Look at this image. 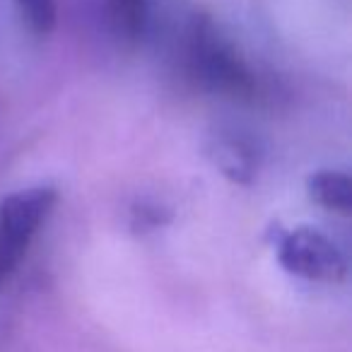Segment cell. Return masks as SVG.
Wrapping results in <instances>:
<instances>
[{
    "mask_svg": "<svg viewBox=\"0 0 352 352\" xmlns=\"http://www.w3.org/2000/svg\"><path fill=\"white\" fill-rule=\"evenodd\" d=\"M109 12L118 34L126 41H138L145 34L150 0H109Z\"/></svg>",
    "mask_w": 352,
    "mask_h": 352,
    "instance_id": "8992f818",
    "label": "cell"
},
{
    "mask_svg": "<svg viewBox=\"0 0 352 352\" xmlns=\"http://www.w3.org/2000/svg\"><path fill=\"white\" fill-rule=\"evenodd\" d=\"M15 6L34 34L46 36L58 25V0H15Z\"/></svg>",
    "mask_w": 352,
    "mask_h": 352,
    "instance_id": "52a82bcc",
    "label": "cell"
},
{
    "mask_svg": "<svg viewBox=\"0 0 352 352\" xmlns=\"http://www.w3.org/2000/svg\"><path fill=\"white\" fill-rule=\"evenodd\" d=\"M206 155L215 164V169L225 176L227 182L236 186H249L258 176L261 169V152L249 138L236 133H220L210 138L206 147Z\"/></svg>",
    "mask_w": 352,
    "mask_h": 352,
    "instance_id": "277c9868",
    "label": "cell"
},
{
    "mask_svg": "<svg viewBox=\"0 0 352 352\" xmlns=\"http://www.w3.org/2000/svg\"><path fill=\"white\" fill-rule=\"evenodd\" d=\"M56 203L58 191L51 184L20 188L0 201V283L20 268Z\"/></svg>",
    "mask_w": 352,
    "mask_h": 352,
    "instance_id": "7a4b0ae2",
    "label": "cell"
},
{
    "mask_svg": "<svg viewBox=\"0 0 352 352\" xmlns=\"http://www.w3.org/2000/svg\"><path fill=\"white\" fill-rule=\"evenodd\" d=\"M171 217V210L157 201H140L133 206L131 210V225L133 230H157V227L166 225Z\"/></svg>",
    "mask_w": 352,
    "mask_h": 352,
    "instance_id": "ba28073f",
    "label": "cell"
},
{
    "mask_svg": "<svg viewBox=\"0 0 352 352\" xmlns=\"http://www.w3.org/2000/svg\"><path fill=\"white\" fill-rule=\"evenodd\" d=\"M278 263L294 278L309 283H342L347 275L345 254L321 230L299 225L292 230H280L273 239Z\"/></svg>",
    "mask_w": 352,
    "mask_h": 352,
    "instance_id": "3957f363",
    "label": "cell"
},
{
    "mask_svg": "<svg viewBox=\"0 0 352 352\" xmlns=\"http://www.w3.org/2000/svg\"><path fill=\"white\" fill-rule=\"evenodd\" d=\"M184 73L196 87L234 102H256L261 78L210 15H193L182 41Z\"/></svg>",
    "mask_w": 352,
    "mask_h": 352,
    "instance_id": "6da1fadb",
    "label": "cell"
},
{
    "mask_svg": "<svg viewBox=\"0 0 352 352\" xmlns=\"http://www.w3.org/2000/svg\"><path fill=\"white\" fill-rule=\"evenodd\" d=\"M307 196L318 208L347 217L352 212V179L340 169H318L307 176Z\"/></svg>",
    "mask_w": 352,
    "mask_h": 352,
    "instance_id": "5b68a950",
    "label": "cell"
}]
</instances>
